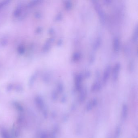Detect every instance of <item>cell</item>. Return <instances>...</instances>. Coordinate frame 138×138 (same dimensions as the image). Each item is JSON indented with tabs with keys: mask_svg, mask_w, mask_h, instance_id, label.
Wrapping results in <instances>:
<instances>
[{
	"mask_svg": "<svg viewBox=\"0 0 138 138\" xmlns=\"http://www.w3.org/2000/svg\"><path fill=\"white\" fill-rule=\"evenodd\" d=\"M110 71H111V67L109 66L107 67L105 72H104V76L103 78V81L104 83H105L109 78V75L110 74Z\"/></svg>",
	"mask_w": 138,
	"mask_h": 138,
	"instance_id": "8992f818",
	"label": "cell"
},
{
	"mask_svg": "<svg viewBox=\"0 0 138 138\" xmlns=\"http://www.w3.org/2000/svg\"><path fill=\"white\" fill-rule=\"evenodd\" d=\"M99 88H100V85H99L98 83L96 82L93 85L92 88V90L93 92H94L97 90H98Z\"/></svg>",
	"mask_w": 138,
	"mask_h": 138,
	"instance_id": "30bf717a",
	"label": "cell"
},
{
	"mask_svg": "<svg viewBox=\"0 0 138 138\" xmlns=\"http://www.w3.org/2000/svg\"><path fill=\"white\" fill-rule=\"evenodd\" d=\"M82 75H77L76 78L75 86L76 89L78 91L81 90L82 88Z\"/></svg>",
	"mask_w": 138,
	"mask_h": 138,
	"instance_id": "3957f363",
	"label": "cell"
},
{
	"mask_svg": "<svg viewBox=\"0 0 138 138\" xmlns=\"http://www.w3.org/2000/svg\"><path fill=\"white\" fill-rule=\"evenodd\" d=\"M120 65L119 64H117L115 66L113 71V79L114 80H116L118 77V71L120 69Z\"/></svg>",
	"mask_w": 138,
	"mask_h": 138,
	"instance_id": "5b68a950",
	"label": "cell"
},
{
	"mask_svg": "<svg viewBox=\"0 0 138 138\" xmlns=\"http://www.w3.org/2000/svg\"><path fill=\"white\" fill-rule=\"evenodd\" d=\"M80 55L79 53H76L74 54L73 59L74 61H77L80 58Z\"/></svg>",
	"mask_w": 138,
	"mask_h": 138,
	"instance_id": "7c38bea8",
	"label": "cell"
},
{
	"mask_svg": "<svg viewBox=\"0 0 138 138\" xmlns=\"http://www.w3.org/2000/svg\"><path fill=\"white\" fill-rule=\"evenodd\" d=\"M128 107L126 104H124L123 105L122 111V116L123 119H126L128 114Z\"/></svg>",
	"mask_w": 138,
	"mask_h": 138,
	"instance_id": "277c9868",
	"label": "cell"
},
{
	"mask_svg": "<svg viewBox=\"0 0 138 138\" xmlns=\"http://www.w3.org/2000/svg\"><path fill=\"white\" fill-rule=\"evenodd\" d=\"M98 103V101L96 99H93L89 101L86 105V109L87 111H91L96 106Z\"/></svg>",
	"mask_w": 138,
	"mask_h": 138,
	"instance_id": "6da1fadb",
	"label": "cell"
},
{
	"mask_svg": "<svg viewBox=\"0 0 138 138\" xmlns=\"http://www.w3.org/2000/svg\"><path fill=\"white\" fill-rule=\"evenodd\" d=\"M72 7V4L70 1H68L67 3H66V7L67 9H71Z\"/></svg>",
	"mask_w": 138,
	"mask_h": 138,
	"instance_id": "4fadbf2b",
	"label": "cell"
},
{
	"mask_svg": "<svg viewBox=\"0 0 138 138\" xmlns=\"http://www.w3.org/2000/svg\"><path fill=\"white\" fill-rule=\"evenodd\" d=\"M121 128L119 126L116 128L114 134V138H119L121 134Z\"/></svg>",
	"mask_w": 138,
	"mask_h": 138,
	"instance_id": "9c48e42d",
	"label": "cell"
},
{
	"mask_svg": "<svg viewBox=\"0 0 138 138\" xmlns=\"http://www.w3.org/2000/svg\"><path fill=\"white\" fill-rule=\"evenodd\" d=\"M95 7H96L97 11L98 12L99 16H100L101 21L103 23H104L105 22V15H104V13L103 12V11L102 10V9L101 8L100 5H99L98 3H96Z\"/></svg>",
	"mask_w": 138,
	"mask_h": 138,
	"instance_id": "7a4b0ae2",
	"label": "cell"
},
{
	"mask_svg": "<svg viewBox=\"0 0 138 138\" xmlns=\"http://www.w3.org/2000/svg\"><path fill=\"white\" fill-rule=\"evenodd\" d=\"M114 49L115 51H118L119 49V42L118 38H115L114 40V44H113Z\"/></svg>",
	"mask_w": 138,
	"mask_h": 138,
	"instance_id": "ba28073f",
	"label": "cell"
},
{
	"mask_svg": "<svg viewBox=\"0 0 138 138\" xmlns=\"http://www.w3.org/2000/svg\"><path fill=\"white\" fill-rule=\"evenodd\" d=\"M80 91L81 92L79 98V101L80 103H83L85 101L86 96V92L85 90H81Z\"/></svg>",
	"mask_w": 138,
	"mask_h": 138,
	"instance_id": "52a82bcc",
	"label": "cell"
},
{
	"mask_svg": "<svg viewBox=\"0 0 138 138\" xmlns=\"http://www.w3.org/2000/svg\"><path fill=\"white\" fill-rule=\"evenodd\" d=\"M100 44H101V40L100 39H98L96 41V42L95 43V44L94 45V48H98L99 46H100Z\"/></svg>",
	"mask_w": 138,
	"mask_h": 138,
	"instance_id": "8fae6325",
	"label": "cell"
}]
</instances>
